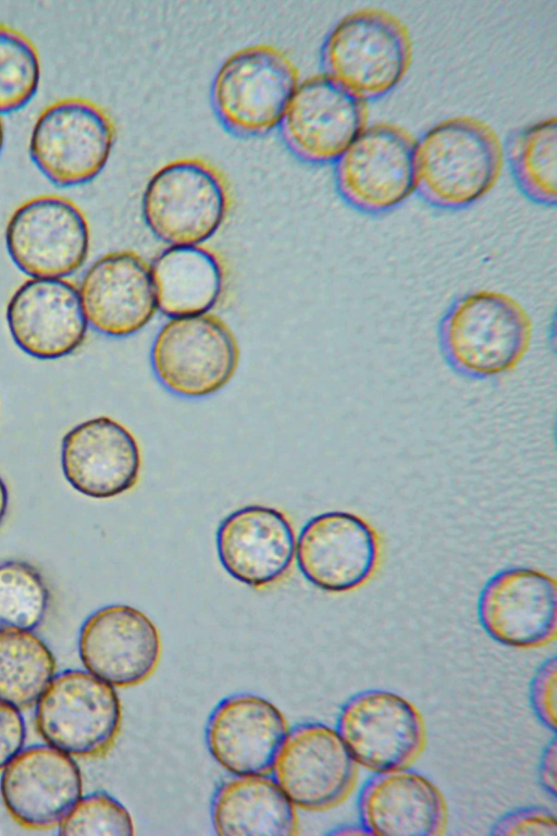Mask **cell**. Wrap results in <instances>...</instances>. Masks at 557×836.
Masks as SVG:
<instances>
[{
    "instance_id": "6",
    "label": "cell",
    "mask_w": 557,
    "mask_h": 836,
    "mask_svg": "<svg viewBox=\"0 0 557 836\" xmlns=\"http://www.w3.org/2000/svg\"><path fill=\"white\" fill-rule=\"evenodd\" d=\"M35 705L41 738L72 757H102L120 734L122 706L115 687L87 671L54 675Z\"/></svg>"
},
{
    "instance_id": "8",
    "label": "cell",
    "mask_w": 557,
    "mask_h": 836,
    "mask_svg": "<svg viewBox=\"0 0 557 836\" xmlns=\"http://www.w3.org/2000/svg\"><path fill=\"white\" fill-rule=\"evenodd\" d=\"M114 140V124L101 107L87 99L66 98L38 115L29 138V156L54 185L78 186L104 169Z\"/></svg>"
},
{
    "instance_id": "9",
    "label": "cell",
    "mask_w": 557,
    "mask_h": 836,
    "mask_svg": "<svg viewBox=\"0 0 557 836\" xmlns=\"http://www.w3.org/2000/svg\"><path fill=\"white\" fill-rule=\"evenodd\" d=\"M416 139L401 126H366L335 161V181L344 201L367 214L400 206L416 189Z\"/></svg>"
},
{
    "instance_id": "27",
    "label": "cell",
    "mask_w": 557,
    "mask_h": 836,
    "mask_svg": "<svg viewBox=\"0 0 557 836\" xmlns=\"http://www.w3.org/2000/svg\"><path fill=\"white\" fill-rule=\"evenodd\" d=\"M517 184L532 201L554 206L557 200V122L548 118L515 134L507 148Z\"/></svg>"
},
{
    "instance_id": "22",
    "label": "cell",
    "mask_w": 557,
    "mask_h": 836,
    "mask_svg": "<svg viewBox=\"0 0 557 836\" xmlns=\"http://www.w3.org/2000/svg\"><path fill=\"white\" fill-rule=\"evenodd\" d=\"M288 733L284 714L269 700L235 693L221 700L206 724L212 758L233 775L268 774Z\"/></svg>"
},
{
    "instance_id": "37",
    "label": "cell",
    "mask_w": 557,
    "mask_h": 836,
    "mask_svg": "<svg viewBox=\"0 0 557 836\" xmlns=\"http://www.w3.org/2000/svg\"><path fill=\"white\" fill-rule=\"evenodd\" d=\"M3 144H4V126L2 123V119L0 116V155L3 148Z\"/></svg>"
},
{
    "instance_id": "32",
    "label": "cell",
    "mask_w": 557,
    "mask_h": 836,
    "mask_svg": "<svg viewBox=\"0 0 557 836\" xmlns=\"http://www.w3.org/2000/svg\"><path fill=\"white\" fill-rule=\"evenodd\" d=\"M557 660L546 659L534 672L529 687L530 706L542 726L555 734L557 725Z\"/></svg>"
},
{
    "instance_id": "30",
    "label": "cell",
    "mask_w": 557,
    "mask_h": 836,
    "mask_svg": "<svg viewBox=\"0 0 557 836\" xmlns=\"http://www.w3.org/2000/svg\"><path fill=\"white\" fill-rule=\"evenodd\" d=\"M60 835H117L135 833L133 817L113 796L96 791L82 796L58 825Z\"/></svg>"
},
{
    "instance_id": "20",
    "label": "cell",
    "mask_w": 557,
    "mask_h": 836,
    "mask_svg": "<svg viewBox=\"0 0 557 836\" xmlns=\"http://www.w3.org/2000/svg\"><path fill=\"white\" fill-rule=\"evenodd\" d=\"M78 291L88 324L108 336L140 331L158 310L151 266L133 250L99 257L85 272Z\"/></svg>"
},
{
    "instance_id": "17",
    "label": "cell",
    "mask_w": 557,
    "mask_h": 836,
    "mask_svg": "<svg viewBox=\"0 0 557 836\" xmlns=\"http://www.w3.org/2000/svg\"><path fill=\"white\" fill-rule=\"evenodd\" d=\"M296 540L285 513L251 504L222 519L215 544L220 563L231 577L250 588L267 589L288 576Z\"/></svg>"
},
{
    "instance_id": "1",
    "label": "cell",
    "mask_w": 557,
    "mask_h": 836,
    "mask_svg": "<svg viewBox=\"0 0 557 836\" xmlns=\"http://www.w3.org/2000/svg\"><path fill=\"white\" fill-rule=\"evenodd\" d=\"M531 320L518 300L494 290L455 298L437 325L440 352L459 376L486 380L511 371L531 341Z\"/></svg>"
},
{
    "instance_id": "29",
    "label": "cell",
    "mask_w": 557,
    "mask_h": 836,
    "mask_svg": "<svg viewBox=\"0 0 557 836\" xmlns=\"http://www.w3.org/2000/svg\"><path fill=\"white\" fill-rule=\"evenodd\" d=\"M39 82L40 61L34 44L17 29L0 25V113L26 106Z\"/></svg>"
},
{
    "instance_id": "4",
    "label": "cell",
    "mask_w": 557,
    "mask_h": 836,
    "mask_svg": "<svg viewBox=\"0 0 557 836\" xmlns=\"http://www.w3.org/2000/svg\"><path fill=\"white\" fill-rule=\"evenodd\" d=\"M228 207V189L221 174L195 158L160 167L141 197L146 225L169 246L203 245L224 223Z\"/></svg>"
},
{
    "instance_id": "24",
    "label": "cell",
    "mask_w": 557,
    "mask_h": 836,
    "mask_svg": "<svg viewBox=\"0 0 557 836\" xmlns=\"http://www.w3.org/2000/svg\"><path fill=\"white\" fill-rule=\"evenodd\" d=\"M212 825L221 836H292L298 833L296 807L268 774L234 775L215 790Z\"/></svg>"
},
{
    "instance_id": "15",
    "label": "cell",
    "mask_w": 557,
    "mask_h": 836,
    "mask_svg": "<svg viewBox=\"0 0 557 836\" xmlns=\"http://www.w3.org/2000/svg\"><path fill=\"white\" fill-rule=\"evenodd\" d=\"M364 102L323 74L298 83L278 128L287 148L300 160L335 162L366 125Z\"/></svg>"
},
{
    "instance_id": "13",
    "label": "cell",
    "mask_w": 557,
    "mask_h": 836,
    "mask_svg": "<svg viewBox=\"0 0 557 836\" xmlns=\"http://www.w3.org/2000/svg\"><path fill=\"white\" fill-rule=\"evenodd\" d=\"M381 554L380 536L367 519L348 511H329L305 524L296 540L295 560L313 587L339 594L368 583Z\"/></svg>"
},
{
    "instance_id": "31",
    "label": "cell",
    "mask_w": 557,
    "mask_h": 836,
    "mask_svg": "<svg viewBox=\"0 0 557 836\" xmlns=\"http://www.w3.org/2000/svg\"><path fill=\"white\" fill-rule=\"evenodd\" d=\"M494 836H557V819L542 806H527L510 810L491 826Z\"/></svg>"
},
{
    "instance_id": "19",
    "label": "cell",
    "mask_w": 557,
    "mask_h": 836,
    "mask_svg": "<svg viewBox=\"0 0 557 836\" xmlns=\"http://www.w3.org/2000/svg\"><path fill=\"white\" fill-rule=\"evenodd\" d=\"M15 344L38 359H58L81 347L88 328L79 291L64 278H30L7 307Z\"/></svg>"
},
{
    "instance_id": "11",
    "label": "cell",
    "mask_w": 557,
    "mask_h": 836,
    "mask_svg": "<svg viewBox=\"0 0 557 836\" xmlns=\"http://www.w3.org/2000/svg\"><path fill=\"white\" fill-rule=\"evenodd\" d=\"M15 266L30 278H64L85 262L89 225L81 208L59 195H40L20 205L5 229Z\"/></svg>"
},
{
    "instance_id": "26",
    "label": "cell",
    "mask_w": 557,
    "mask_h": 836,
    "mask_svg": "<svg viewBox=\"0 0 557 836\" xmlns=\"http://www.w3.org/2000/svg\"><path fill=\"white\" fill-rule=\"evenodd\" d=\"M48 646L32 631L0 630V701L32 708L55 675Z\"/></svg>"
},
{
    "instance_id": "33",
    "label": "cell",
    "mask_w": 557,
    "mask_h": 836,
    "mask_svg": "<svg viewBox=\"0 0 557 836\" xmlns=\"http://www.w3.org/2000/svg\"><path fill=\"white\" fill-rule=\"evenodd\" d=\"M21 710L0 701V771L22 750L26 727Z\"/></svg>"
},
{
    "instance_id": "12",
    "label": "cell",
    "mask_w": 557,
    "mask_h": 836,
    "mask_svg": "<svg viewBox=\"0 0 557 836\" xmlns=\"http://www.w3.org/2000/svg\"><path fill=\"white\" fill-rule=\"evenodd\" d=\"M358 767L336 728L307 722L288 729L272 771L296 808L321 812L352 792Z\"/></svg>"
},
{
    "instance_id": "21",
    "label": "cell",
    "mask_w": 557,
    "mask_h": 836,
    "mask_svg": "<svg viewBox=\"0 0 557 836\" xmlns=\"http://www.w3.org/2000/svg\"><path fill=\"white\" fill-rule=\"evenodd\" d=\"M65 479L92 499L121 495L138 483L141 452L135 435L121 422L100 416L71 429L62 440Z\"/></svg>"
},
{
    "instance_id": "25",
    "label": "cell",
    "mask_w": 557,
    "mask_h": 836,
    "mask_svg": "<svg viewBox=\"0 0 557 836\" xmlns=\"http://www.w3.org/2000/svg\"><path fill=\"white\" fill-rule=\"evenodd\" d=\"M150 266L158 309L170 318L210 312L221 299L225 268L203 245L169 246Z\"/></svg>"
},
{
    "instance_id": "5",
    "label": "cell",
    "mask_w": 557,
    "mask_h": 836,
    "mask_svg": "<svg viewBox=\"0 0 557 836\" xmlns=\"http://www.w3.org/2000/svg\"><path fill=\"white\" fill-rule=\"evenodd\" d=\"M298 83L296 67L281 50L269 45L245 47L228 56L216 71L212 108L228 132L261 136L278 127Z\"/></svg>"
},
{
    "instance_id": "14",
    "label": "cell",
    "mask_w": 557,
    "mask_h": 836,
    "mask_svg": "<svg viewBox=\"0 0 557 836\" xmlns=\"http://www.w3.org/2000/svg\"><path fill=\"white\" fill-rule=\"evenodd\" d=\"M476 616L487 637L502 646L545 647L557 635L556 580L531 567L502 568L482 586Z\"/></svg>"
},
{
    "instance_id": "2",
    "label": "cell",
    "mask_w": 557,
    "mask_h": 836,
    "mask_svg": "<svg viewBox=\"0 0 557 836\" xmlns=\"http://www.w3.org/2000/svg\"><path fill=\"white\" fill-rule=\"evenodd\" d=\"M502 165L498 136L476 118L446 119L416 140V189L441 209L458 210L482 199L495 185Z\"/></svg>"
},
{
    "instance_id": "35",
    "label": "cell",
    "mask_w": 557,
    "mask_h": 836,
    "mask_svg": "<svg viewBox=\"0 0 557 836\" xmlns=\"http://www.w3.org/2000/svg\"><path fill=\"white\" fill-rule=\"evenodd\" d=\"M332 835H368L367 831L363 828V826L358 822V824H345L335 827L332 832H330Z\"/></svg>"
},
{
    "instance_id": "10",
    "label": "cell",
    "mask_w": 557,
    "mask_h": 836,
    "mask_svg": "<svg viewBox=\"0 0 557 836\" xmlns=\"http://www.w3.org/2000/svg\"><path fill=\"white\" fill-rule=\"evenodd\" d=\"M335 728L357 764L372 773L411 766L426 742L421 712L387 689L351 694L339 709Z\"/></svg>"
},
{
    "instance_id": "28",
    "label": "cell",
    "mask_w": 557,
    "mask_h": 836,
    "mask_svg": "<svg viewBox=\"0 0 557 836\" xmlns=\"http://www.w3.org/2000/svg\"><path fill=\"white\" fill-rule=\"evenodd\" d=\"M48 605L49 590L33 565L22 561L0 564V630H34Z\"/></svg>"
},
{
    "instance_id": "23",
    "label": "cell",
    "mask_w": 557,
    "mask_h": 836,
    "mask_svg": "<svg viewBox=\"0 0 557 836\" xmlns=\"http://www.w3.org/2000/svg\"><path fill=\"white\" fill-rule=\"evenodd\" d=\"M357 813L368 835L377 836H437L448 820L440 788L410 766L373 772L358 791Z\"/></svg>"
},
{
    "instance_id": "18",
    "label": "cell",
    "mask_w": 557,
    "mask_h": 836,
    "mask_svg": "<svg viewBox=\"0 0 557 836\" xmlns=\"http://www.w3.org/2000/svg\"><path fill=\"white\" fill-rule=\"evenodd\" d=\"M1 772L3 803L26 828L58 826L83 796L76 761L47 743L22 749Z\"/></svg>"
},
{
    "instance_id": "3",
    "label": "cell",
    "mask_w": 557,
    "mask_h": 836,
    "mask_svg": "<svg viewBox=\"0 0 557 836\" xmlns=\"http://www.w3.org/2000/svg\"><path fill=\"white\" fill-rule=\"evenodd\" d=\"M406 26L392 13L364 8L343 17L321 49L323 75L361 101L392 91L411 60Z\"/></svg>"
},
{
    "instance_id": "34",
    "label": "cell",
    "mask_w": 557,
    "mask_h": 836,
    "mask_svg": "<svg viewBox=\"0 0 557 836\" xmlns=\"http://www.w3.org/2000/svg\"><path fill=\"white\" fill-rule=\"evenodd\" d=\"M555 735L544 746L537 764V780L542 789L552 798L556 797V758Z\"/></svg>"
},
{
    "instance_id": "36",
    "label": "cell",
    "mask_w": 557,
    "mask_h": 836,
    "mask_svg": "<svg viewBox=\"0 0 557 836\" xmlns=\"http://www.w3.org/2000/svg\"><path fill=\"white\" fill-rule=\"evenodd\" d=\"M8 502H9V494L7 487L3 482V480L0 477V524L2 522L7 508H8Z\"/></svg>"
},
{
    "instance_id": "7",
    "label": "cell",
    "mask_w": 557,
    "mask_h": 836,
    "mask_svg": "<svg viewBox=\"0 0 557 836\" xmlns=\"http://www.w3.org/2000/svg\"><path fill=\"white\" fill-rule=\"evenodd\" d=\"M239 358L236 335L210 312L171 318L151 346V366L159 382L187 398L206 397L226 386Z\"/></svg>"
},
{
    "instance_id": "16",
    "label": "cell",
    "mask_w": 557,
    "mask_h": 836,
    "mask_svg": "<svg viewBox=\"0 0 557 836\" xmlns=\"http://www.w3.org/2000/svg\"><path fill=\"white\" fill-rule=\"evenodd\" d=\"M161 651L154 623L129 605L103 606L81 627L78 652L86 671L113 687L147 680L159 665Z\"/></svg>"
}]
</instances>
